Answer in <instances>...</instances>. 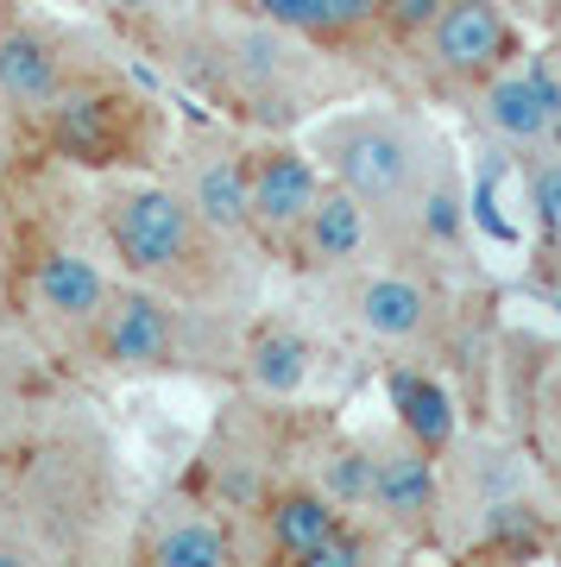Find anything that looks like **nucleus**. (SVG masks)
<instances>
[{
  "label": "nucleus",
  "mask_w": 561,
  "mask_h": 567,
  "mask_svg": "<svg viewBox=\"0 0 561 567\" xmlns=\"http://www.w3.org/2000/svg\"><path fill=\"white\" fill-rule=\"evenodd\" d=\"M101 227H108V246L133 284H152V290H196L208 278V259H215V234L190 215L177 189L164 183H121L108 189L101 203Z\"/></svg>",
  "instance_id": "1"
},
{
  "label": "nucleus",
  "mask_w": 561,
  "mask_h": 567,
  "mask_svg": "<svg viewBox=\"0 0 561 567\" xmlns=\"http://www.w3.org/2000/svg\"><path fill=\"white\" fill-rule=\"evenodd\" d=\"M316 152L328 158L335 183L354 189L373 215H398L417 196L422 171H429L422 140L404 121H391V114H347V121L322 126Z\"/></svg>",
  "instance_id": "2"
},
{
  "label": "nucleus",
  "mask_w": 561,
  "mask_h": 567,
  "mask_svg": "<svg viewBox=\"0 0 561 567\" xmlns=\"http://www.w3.org/2000/svg\"><path fill=\"white\" fill-rule=\"evenodd\" d=\"M101 328V365L114 372H164L177 360V341H183V322L171 297L152 290V284H114L108 309L95 316Z\"/></svg>",
  "instance_id": "3"
},
{
  "label": "nucleus",
  "mask_w": 561,
  "mask_h": 567,
  "mask_svg": "<svg viewBox=\"0 0 561 567\" xmlns=\"http://www.w3.org/2000/svg\"><path fill=\"white\" fill-rule=\"evenodd\" d=\"M417 44L429 51V70L436 76L473 89V82H486L492 70L511 63V20H504L492 0H448Z\"/></svg>",
  "instance_id": "4"
},
{
  "label": "nucleus",
  "mask_w": 561,
  "mask_h": 567,
  "mask_svg": "<svg viewBox=\"0 0 561 567\" xmlns=\"http://www.w3.org/2000/svg\"><path fill=\"white\" fill-rule=\"evenodd\" d=\"M322 189V171L309 152L297 145H265L246 158V215H253V234L265 246H290L297 240L303 215L316 203Z\"/></svg>",
  "instance_id": "5"
},
{
  "label": "nucleus",
  "mask_w": 561,
  "mask_h": 567,
  "mask_svg": "<svg viewBox=\"0 0 561 567\" xmlns=\"http://www.w3.org/2000/svg\"><path fill=\"white\" fill-rule=\"evenodd\" d=\"M354 322H360L366 341L417 347L436 334L441 297L422 278H410V271H373V278L354 284Z\"/></svg>",
  "instance_id": "6"
},
{
  "label": "nucleus",
  "mask_w": 561,
  "mask_h": 567,
  "mask_svg": "<svg viewBox=\"0 0 561 567\" xmlns=\"http://www.w3.org/2000/svg\"><path fill=\"white\" fill-rule=\"evenodd\" d=\"M70 89V58L44 25H7L0 32V102L13 114L44 121L51 102Z\"/></svg>",
  "instance_id": "7"
},
{
  "label": "nucleus",
  "mask_w": 561,
  "mask_h": 567,
  "mask_svg": "<svg viewBox=\"0 0 561 567\" xmlns=\"http://www.w3.org/2000/svg\"><path fill=\"white\" fill-rule=\"evenodd\" d=\"M290 246H297V265H309V271H354L373 246V208L341 183H322Z\"/></svg>",
  "instance_id": "8"
},
{
  "label": "nucleus",
  "mask_w": 561,
  "mask_h": 567,
  "mask_svg": "<svg viewBox=\"0 0 561 567\" xmlns=\"http://www.w3.org/2000/svg\"><path fill=\"white\" fill-rule=\"evenodd\" d=\"M177 196L215 240L253 234V215H246V152H234V145H202L196 158L183 164Z\"/></svg>",
  "instance_id": "9"
},
{
  "label": "nucleus",
  "mask_w": 561,
  "mask_h": 567,
  "mask_svg": "<svg viewBox=\"0 0 561 567\" xmlns=\"http://www.w3.org/2000/svg\"><path fill=\"white\" fill-rule=\"evenodd\" d=\"M366 505L379 511L391 529L404 536H422L436 524V505H441V486H436V454L417 442H398L373 454V498Z\"/></svg>",
  "instance_id": "10"
},
{
  "label": "nucleus",
  "mask_w": 561,
  "mask_h": 567,
  "mask_svg": "<svg viewBox=\"0 0 561 567\" xmlns=\"http://www.w3.org/2000/svg\"><path fill=\"white\" fill-rule=\"evenodd\" d=\"M32 309H39L44 322H58V328H89L108 309V297H114V278L101 271L89 252H44L39 265H32Z\"/></svg>",
  "instance_id": "11"
},
{
  "label": "nucleus",
  "mask_w": 561,
  "mask_h": 567,
  "mask_svg": "<svg viewBox=\"0 0 561 567\" xmlns=\"http://www.w3.org/2000/svg\"><path fill=\"white\" fill-rule=\"evenodd\" d=\"M473 89H480V102H473L480 107V126L499 145H511V152H542V145L555 140V121H549V107H542L537 82H530L523 63H504V70H492Z\"/></svg>",
  "instance_id": "12"
},
{
  "label": "nucleus",
  "mask_w": 561,
  "mask_h": 567,
  "mask_svg": "<svg viewBox=\"0 0 561 567\" xmlns=\"http://www.w3.org/2000/svg\"><path fill=\"white\" fill-rule=\"evenodd\" d=\"M385 391H391V410H398V423H404V442L429 447V454H441V447L455 442L461 416H455V398H448L441 379H429L417 365H398L385 379Z\"/></svg>",
  "instance_id": "13"
},
{
  "label": "nucleus",
  "mask_w": 561,
  "mask_h": 567,
  "mask_svg": "<svg viewBox=\"0 0 561 567\" xmlns=\"http://www.w3.org/2000/svg\"><path fill=\"white\" fill-rule=\"evenodd\" d=\"M309 372H316V347H309V334H297V328H259L253 341H246V385L265 391V398H290V391L309 385Z\"/></svg>",
  "instance_id": "14"
},
{
  "label": "nucleus",
  "mask_w": 561,
  "mask_h": 567,
  "mask_svg": "<svg viewBox=\"0 0 561 567\" xmlns=\"http://www.w3.org/2000/svg\"><path fill=\"white\" fill-rule=\"evenodd\" d=\"M335 524H341V505L316 486H284L265 505V529H272V548H278L284 561H303Z\"/></svg>",
  "instance_id": "15"
},
{
  "label": "nucleus",
  "mask_w": 561,
  "mask_h": 567,
  "mask_svg": "<svg viewBox=\"0 0 561 567\" xmlns=\"http://www.w3.org/2000/svg\"><path fill=\"white\" fill-rule=\"evenodd\" d=\"M145 555L159 567H221V561H234V536L208 511H177V517H164L145 536Z\"/></svg>",
  "instance_id": "16"
},
{
  "label": "nucleus",
  "mask_w": 561,
  "mask_h": 567,
  "mask_svg": "<svg viewBox=\"0 0 561 567\" xmlns=\"http://www.w3.org/2000/svg\"><path fill=\"white\" fill-rule=\"evenodd\" d=\"M265 25L278 32H297V39H347V20H341V0H246Z\"/></svg>",
  "instance_id": "17"
},
{
  "label": "nucleus",
  "mask_w": 561,
  "mask_h": 567,
  "mask_svg": "<svg viewBox=\"0 0 561 567\" xmlns=\"http://www.w3.org/2000/svg\"><path fill=\"white\" fill-rule=\"evenodd\" d=\"M404 208H410V215H417V227L429 234V240H441V246L461 234V189H455L448 177L417 183V196H410Z\"/></svg>",
  "instance_id": "18"
},
{
  "label": "nucleus",
  "mask_w": 561,
  "mask_h": 567,
  "mask_svg": "<svg viewBox=\"0 0 561 567\" xmlns=\"http://www.w3.org/2000/svg\"><path fill=\"white\" fill-rule=\"evenodd\" d=\"M322 492L341 511L366 505V498H373V454H366V447H335V454L322 461Z\"/></svg>",
  "instance_id": "19"
},
{
  "label": "nucleus",
  "mask_w": 561,
  "mask_h": 567,
  "mask_svg": "<svg viewBox=\"0 0 561 567\" xmlns=\"http://www.w3.org/2000/svg\"><path fill=\"white\" fill-rule=\"evenodd\" d=\"M530 208H537V221L549 240H561V152H542L530 164Z\"/></svg>",
  "instance_id": "20"
},
{
  "label": "nucleus",
  "mask_w": 561,
  "mask_h": 567,
  "mask_svg": "<svg viewBox=\"0 0 561 567\" xmlns=\"http://www.w3.org/2000/svg\"><path fill=\"white\" fill-rule=\"evenodd\" d=\"M448 7V0H385V13H379V25L391 32L398 44H417L429 25H436V13Z\"/></svg>",
  "instance_id": "21"
},
{
  "label": "nucleus",
  "mask_w": 561,
  "mask_h": 567,
  "mask_svg": "<svg viewBox=\"0 0 561 567\" xmlns=\"http://www.w3.org/2000/svg\"><path fill=\"white\" fill-rule=\"evenodd\" d=\"M303 561H309V567H360L366 561V536L354 524H335L316 548H309V555H303Z\"/></svg>",
  "instance_id": "22"
},
{
  "label": "nucleus",
  "mask_w": 561,
  "mask_h": 567,
  "mask_svg": "<svg viewBox=\"0 0 561 567\" xmlns=\"http://www.w3.org/2000/svg\"><path fill=\"white\" fill-rule=\"evenodd\" d=\"M523 70H530L542 107H549V121H555V133H561V70H555V58H530Z\"/></svg>",
  "instance_id": "23"
},
{
  "label": "nucleus",
  "mask_w": 561,
  "mask_h": 567,
  "mask_svg": "<svg viewBox=\"0 0 561 567\" xmlns=\"http://www.w3.org/2000/svg\"><path fill=\"white\" fill-rule=\"evenodd\" d=\"M379 13H385V0H341L347 39H354V32H366V25H379Z\"/></svg>",
  "instance_id": "24"
},
{
  "label": "nucleus",
  "mask_w": 561,
  "mask_h": 567,
  "mask_svg": "<svg viewBox=\"0 0 561 567\" xmlns=\"http://www.w3.org/2000/svg\"><path fill=\"white\" fill-rule=\"evenodd\" d=\"M0 561H7V555H0Z\"/></svg>",
  "instance_id": "25"
}]
</instances>
